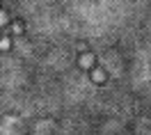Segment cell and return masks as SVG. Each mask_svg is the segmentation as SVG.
<instances>
[{"instance_id": "1", "label": "cell", "mask_w": 151, "mask_h": 135, "mask_svg": "<svg viewBox=\"0 0 151 135\" xmlns=\"http://www.w3.org/2000/svg\"><path fill=\"white\" fill-rule=\"evenodd\" d=\"M92 64H94V57H92V55H83V57H80V67L83 69H89Z\"/></svg>"}, {"instance_id": "2", "label": "cell", "mask_w": 151, "mask_h": 135, "mask_svg": "<svg viewBox=\"0 0 151 135\" xmlns=\"http://www.w3.org/2000/svg\"><path fill=\"white\" fill-rule=\"evenodd\" d=\"M0 48H2V50L9 48V39H0Z\"/></svg>"}, {"instance_id": "3", "label": "cell", "mask_w": 151, "mask_h": 135, "mask_svg": "<svg viewBox=\"0 0 151 135\" xmlns=\"http://www.w3.org/2000/svg\"><path fill=\"white\" fill-rule=\"evenodd\" d=\"M12 30H14V32H21V30H23V25H21V23H14V28H12Z\"/></svg>"}, {"instance_id": "4", "label": "cell", "mask_w": 151, "mask_h": 135, "mask_svg": "<svg viewBox=\"0 0 151 135\" xmlns=\"http://www.w3.org/2000/svg\"><path fill=\"white\" fill-rule=\"evenodd\" d=\"M5 23H7V16H5L2 11H0V25H5Z\"/></svg>"}]
</instances>
